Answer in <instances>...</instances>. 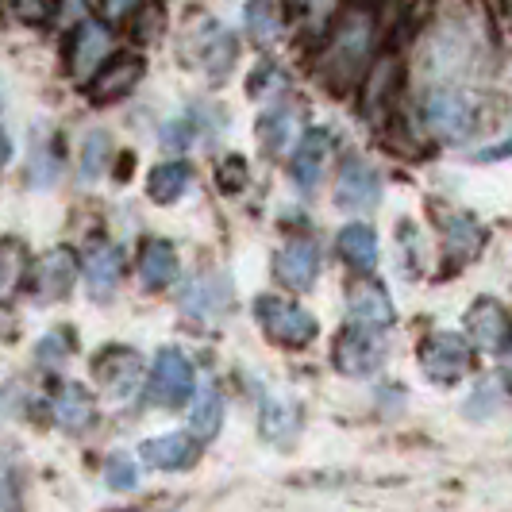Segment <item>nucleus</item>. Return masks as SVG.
Here are the masks:
<instances>
[{"mask_svg": "<svg viewBox=\"0 0 512 512\" xmlns=\"http://www.w3.org/2000/svg\"><path fill=\"white\" fill-rule=\"evenodd\" d=\"M401 251H405V274L420 278V235L412 231V224H401Z\"/></svg>", "mask_w": 512, "mask_h": 512, "instance_id": "38", "label": "nucleus"}, {"mask_svg": "<svg viewBox=\"0 0 512 512\" xmlns=\"http://www.w3.org/2000/svg\"><path fill=\"white\" fill-rule=\"evenodd\" d=\"M385 355H389V347H385L382 328H366L355 320H351V328H343L332 351L335 370L347 378H370L374 370H382Z\"/></svg>", "mask_w": 512, "mask_h": 512, "instance_id": "6", "label": "nucleus"}, {"mask_svg": "<svg viewBox=\"0 0 512 512\" xmlns=\"http://www.w3.org/2000/svg\"><path fill=\"white\" fill-rule=\"evenodd\" d=\"M347 316L366 328H393V320H397L393 301H389L385 285L378 282H359L347 289Z\"/></svg>", "mask_w": 512, "mask_h": 512, "instance_id": "18", "label": "nucleus"}, {"mask_svg": "<svg viewBox=\"0 0 512 512\" xmlns=\"http://www.w3.org/2000/svg\"><path fill=\"white\" fill-rule=\"evenodd\" d=\"M466 332L478 351H505L512 343V316L497 297H478L466 308Z\"/></svg>", "mask_w": 512, "mask_h": 512, "instance_id": "13", "label": "nucleus"}, {"mask_svg": "<svg viewBox=\"0 0 512 512\" xmlns=\"http://www.w3.org/2000/svg\"><path fill=\"white\" fill-rule=\"evenodd\" d=\"M474 343L459 332H428L420 339V351H416V362L424 370V378L432 385H459L470 366H474Z\"/></svg>", "mask_w": 512, "mask_h": 512, "instance_id": "4", "label": "nucleus"}, {"mask_svg": "<svg viewBox=\"0 0 512 512\" xmlns=\"http://www.w3.org/2000/svg\"><path fill=\"white\" fill-rule=\"evenodd\" d=\"M70 332H74V328H58V332H51L47 339H39V347H35V359L47 362V366H58V362L66 359V355H70V351L77 347V339Z\"/></svg>", "mask_w": 512, "mask_h": 512, "instance_id": "35", "label": "nucleus"}, {"mask_svg": "<svg viewBox=\"0 0 512 512\" xmlns=\"http://www.w3.org/2000/svg\"><path fill=\"white\" fill-rule=\"evenodd\" d=\"M378 201H382V174L366 158H359V154L343 158L339 178H335V208H343V212H370Z\"/></svg>", "mask_w": 512, "mask_h": 512, "instance_id": "9", "label": "nucleus"}, {"mask_svg": "<svg viewBox=\"0 0 512 512\" xmlns=\"http://www.w3.org/2000/svg\"><path fill=\"white\" fill-rule=\"evenodd\" d=\"M81 258L70 247H54L47 255L31 266V297L39 305H58L74 293L77 278H81Z\"/></svg>", "mask_w": 512, "mask_h": 512, "instance_id": "8", "label": "nucleus"}, {"mask_svg": "<svg viewBox=\"0 0 512 512\" xmlns=\"http://www.w3.org/2000/svg\"><path fill=\"white\" fill-rule=\"evenodd\" d=\"M104 482L112 489H135L139 486V462L131 459L128 451H112L108 459H104Z\"/></svg>", "mask_w": 512, "mask_h": 512, "instance_id": "33", "label": "nucleus"}, {"mask_svg": "<svg viewBox=\"0 0 512 512\" xmlns=\"http://www.w3.org/2000/svg\"><path fill=\"white\" fill-rule=\"evenodd\" d=\"M24 474H20V455L12 447L0 443V505L4 509H20L24 505Z\"/></svg>", "mask_w": 512, "mask_h": 512, "instance_id": "30", "label": "nucleus"}, {"mask_svg": "<svg viewBox=\"0 0 512 512\" xmlns=\"http://www.w3.org/2000/svg\"><path fill=\"white\" fill-rule=\"evenodd\" d=\"M193 393H197L193 362L185 359L178 347H162L154 355L151 378H147V401L154 409H181Z\"/></svg>", "mask_w": 512, "mask_h": 512, "instance_id": "5", "label": "nucleus"}, {"mask_svg": "<svg viewBox=\"0 0 512 512\" xmlns=\"http://www.w3.org/2000/svg\"><path fill=\"white\" fill-rule=\"evenodd\" d=\"M255 320L266 332V339L285 347V351H301L320 332V324L308 308H301L297 301H285V297H274V293H262L255 301Z\"/></svg>", "mask_w": 512, "mask_h": 512, "instance_id": "3", "label": "nucleus"}, {"mask_svg": "<svg viewBox=\"0 0 512 512\" xmlns=\"http://www.w3.org/2000/svg\"><path fill=\"white\" fill-rule=\"evenodd\" d=\"M0 116H4V101H0ZM4 154H8V139H4V131H0V162H4Z\"/></svg>", "mask_w": 512, "mask_h": 512, "instance_id": "46", "label": "nucleus"}, {"mask_svg": "<svg viewBox=\"0 0 512 512\" xmlns=\"http://www.w3.org/2000/svg\"><path fill=\"white\" fill-rule=\"evenodd\" d=\"M135 8H143V0H104V16L108 20H124Z\"/></svg>", "mask_w": 512, "mask_h": 512, "instance_id": "42", "label": "nucleus"}, {"mask_svg": "<svg viewBox=\"0 0 512 512\" xmlns=\"http://www.w3.org/2000/svg\"><path fill=\"white\" fill-rule=\"evenodd\" d=\"M231 308V278L228 274H205L181 293V312L193 320H212Z\"/></svg>", "mask_w": 512, "mask_h": 512, "instance_id": "17", "label": "nucleus"}, {"mask_svg": "<svg viewBox=\"0 0 512 512\" xmlns=\"http://www.w3.org/2000/svg\"><path fill=\"white\" fill-rule=\"evenodd\" d=\"M258 420H262V436L270 443H293L301 432V405L293 397H282V393H266Z\"/></svg>", "mask_w": 512, "mask_h": 512, "instance_id": "21", "label": "nucleus"}, {"mask_svg": "<svg viewBox=\"0 0 512 512\" xmlns=\"http://www.w3.org/2000/svg\"><path fill=\"white\" fill-rule=\"evenodd\" d=\"M339 255L355 274L370 278L378 270V231L370 224H347L339 231Z\"/></svg>", "mask_w": 512, "mask_h": 512, "instance_id": "23", "label": "nucleus"}, {"mask_svg": "<svg viewBox=\"0 0 512 512\" xmlns=\"http://www.w3.org/2000/svg\"><path fill=\"white\" fill-rule=\"evenodd\" d=\"M24 270H27L24 243H16V239H0V297L12 293V289L20 285Z\"/></svg>", "mask_w": 512, "mask_h": 512, "instance_id": "32", "label": "nucleus"}, {"mask_svg": "<svg viewBox=\"0 0 512 512\" xmlns=\"http://www.w3.org/2000/svg\"><path fill=\"white\" fill-rule=\"evenodd\" d=\"M489 231L478 216L470 212H451L443 224V270L447 274H462V266H470L474 258L486 251Z\"/></svg>", "mask_w": 512, "mask_h": 512, "instance_id": "11", "label": "nucleus"}, {"mask_svg": "<svg viewBox=\"0 0 512 512\" xmlns=\"http://www.w3.org/2000/svg\"><path fill=\"white\" fill-rule=\"evenodd\" d=\"M178 251H174V243H166V239H147L143 243V251H139V282L147 285V289H166V285L178 282Z\"/></svg>", "mask_w": 512, "mask_h": 512, "instance_id": "22", "label": "nucleus"}, {"mask_svg": "<svg viewBox=\"0 0 512 512\" xmlns=\"http://www.w3.org/2000/svg\"><path fill=\"white\" fill-rule=\"evenodd\" d=\"M505 389L512 393V343L505 347Z\"/></svg>", "mask_w": 512, "mask_h": 512, "instance_id": "44", "label": "nucleus"}, {"mask_svg": "<svg viewBox=\"0 0 512 512\" xmlns=\"http://www.w3.org/2000/svg\"><path fill=\"white\" fill-rule=\"evenodd\" d=\"M189 181H193V166L189 162H162V166H154L151 178H147V197H151L154 205H174L181 193L189 189Z\"/></svg>", "mask_w": 512, "mask_h": 512, "instance_id": "27", "label": "nucleus"}, {"mask_svg": "<svg viewBox=\"0 0 512 512\" xmlns=\"http://www.w3.org/2000/svg\"><path fill=\"white\" fill-rule=\"evenodd\" d=\"M108 158H112V139L108 131H89L85 135V147H81V178L93 181L108 170Z\"/></svg>", "mask_w": 512, "mask_h": 512, "instance_id": "31", "label": "nucleus"}, {"mask_svg": "<svg viewBox=\"0 0 512 512\" xmlns=\"http://www.w3.org/2000/svg\"><path fill=\"white\" fill-rule=\"evenodd\" d=\"M62 174V154L51 139H39L35 135V147H31V185L35 189H51Z\"/></svg>", "mask_w": 512, "mask_h": 512, "instance_id": "29", "label": "nucleus"}, {"mask_svg": "<svg viewBox=\"0 0 512 512\" xmlns=\"http://www.w3.org/2000/svg\"><path fill=\"white\" fill-rule=\"evenodd\" d=\"M424 128L432 131L443 143H466L482 128V104L474 93L455 89V85H436L428 89V97L420 104Z\"/></svg>", "mask_w": 512, "mask_h": 512, "instance_id": "2", "label": "nucleus"}, {"mask_svg": "<svg viewBox=\"0 0 512 512\" xmlns=\"http://www.w3.org/2000/svg\"><path fill=\"white\" fill-rule=\"evenodd\" d=\"M293 131H297V108L293 104H270L255 124L258 143L270 154H285L293 147Z\"/></svg>", "mask_w": 512, "mask_h": 512, "instance_id": "24", "label": "nucleus"}, {"mask_svg": "<svg viewBox=\"0 0 512 512\" xmlns=\"http://www.w3.org/2000/svg\"><path fill=\"white\" fill-rule=\"evenodd\" d=\"M497 405H501V393H497V385H493V382H478V385H474V397L462 405V412H466L470 420H486V416H493V412H497Z\"/></svg>", "mask_w": 512, "mask_h": 512, "instance_id": "36", "label": "nucleus"}, {"mask_svg": "<svg viewBox=\"0 0 512 512\" xmlns=\"http://www.w3.org/2000/svg\"><path fill=\"white\" fill-rule=\"evenodd\" d=\"M185 43H189V51H193V62H197L212 81H224V77L231 74V66H235V58H239L235 35H231L224 24L208 20V16L185 31Z\"/></svg>", "mask_w": 512, "mask_h": 512, "instance_id": "7", "label": "nucleus"}, {"mask_svg": "<svg viewBox=\"0 0 512 512\" xmlns=\"http://www.w3.org/2000/svg\"><path fill=\"white\" fill-rule=\"evenodd\" d=\"M139 459L147 462L151 470H189L197 462V436H185V432H170V436L147 439L139 447Z\"/></svg>", "mask_w": 512, "mask_h": 512, "instance_id": "19", "label": "nucleus"}, {"mask_svg": "<svg viewBox=\"0 0 512 512\" xmlns=\"http://www.w3.org/2000/svg\"><path fill=\"white\" fill-rule=\"evenodd\" d=\"M274 278L293 293L312 289L320 278V243L316 239H289L274 255Z\"/></svg>", "mask_w": 512, "mask_h": 512, "instance_id": "16", "label": "nucleus"}, {"mask_svg": "<svg viewBox=\"0 0 512 512\" xmlns=\"http://www.w3.org/2000/svg\"><path fill=\"white\" fill-rule=\"evenodd\" d=\"M378 39V0H351L347 12L328 31V43L316 62V77L332 97H347L362 81Z\"/></svg>", "mask_w": 512, "mask_h": 512, "instance_id": "1", "label": "nucleus"}, {"mask_svg": "<svg viewBox=\"0 0 512 512\" xmlns=\"http://www.w3.org/2000/svg\"><path fill=\"white\" fill-rule=\"evenodd\" d=\"M81 270H85L89 293H93L97 301H108V297L116 293L120 278H124V255H120V247H112V243H97V247L85 255Z\"/></svg>", "mask_w": 512, "mask_h": 512, "instance_id": "20", "label": "nucleus"}, {"mask_svg": "<svg viewBox=\"0 0 512 512\" xmlns=\"http://www.w3.org/2000/svg\"><path fill=\"white\" fill-rule=\"evenodd\" d=\"M328 154H332V131L328 128H308L297 147L289 154V174L293 185L301 193H316V185L324 178V166H328Z\"/></svg>", "mask_w": 512, "mask_h": 512, "instance_id": "15", "label": "nucleus"}, {"mask_svg": "<svg viewBox=\"0 0 512 512\" xmlns=\"http://www.w3.org/2000/svg\"><path fill=\"white\" fill-rule=\"evenodd\" d=\"M62 0H16V12L24 16L27 24H47L54 12H58Z\"/></svg>", "mask_w": 512, "mask_h": 512, "instance_id": "40", "label": "nucleus"}, {"mask_svg": "<svg viewBox=\"0 0 512 512\" xmlns=\"http://www.w3.org/2000/svg\"><path fill=\"white\" fill-rule=\"evenodd\" d=\"M147 74V62L139 54H112L101 70L89 81V101L93 104H116L135 93V85Z\"/></svg>", "mask_w": 512, "mask_h": 512, "instance_id": "12", "label": "nucleus"}, {"mask_svg": "<svg viewBox=\"0 0 512 512\" xmlns=\"http://www.w3.org/2000/svg\"><path fill=\"white\" fill-rule=\"evenodd\" d=\"M220 424H224V393H220V385L216 382H205L197 393H193L189 432L201 439V443H208V439H216Z\"/></svg>", "mask_w": 512, "mask_h": 512, "instance_id": "26", "label": "nucleus"}, {"mask_svg": "<svg viewBox=\"0 0 512 512\" xmlns=\"http://www.w3.org/2000/svg\"><path fill=\"white\" fill-rule=\"evenodd\" d=\"M282 85V70L266 58V62H258V70L251 74V85H247V93L251 97H262V93H270V89H278Z\"/></svg>", "mask_w": 512, "mask_h": 512, "instance_id": "37", "label": "nucleus"}, {"mask_svg": "<svg viewBox=\"0 0 512 512\" xmlns=\"http://www.w3.org/2000/svg\"><path fill=\"white\" fill-rule=\"evenodd\" d=\"M108 58H112V31L101 20H81L66 43V70L77 81H93Z\"/></svg>", "mask_w": 512, "mask_h": 512, "instance_id": "10", "label": "nucleus"}, {"mask_svg": "<svg viewBox=\"0 0 512 512\" xmlns=\"http://www.w3.org/2000/svg\"><path fill=\"white\" fill-rule=\"evenodd\" d=\"M293 4H297V8H305V12H312V8H324L328 0H293Z\"/></svg>", "mask_w": 512, "mask_h": 512, "instance_id": "45", "label": "nucleus"}, {"mask_svg": "<svg viewBox=\"0 0 512 512\" xmlns=\"http://www.w3.org/2000/svg\"><path fill=\"white\" fill-rule=\"evenodd\" d=\"M193 135H197L193 120H170V124L162 128V143H166L170 151H185V147L193 143Z\"/></svg>", "mask_w": 512, "mask_h": 512, "instance_id": "39", "label": "nucleus"}, {"mask_svg": "<svg viewBox=\"0 0 512 512\" xmlns=\"http://www.w3.org/2000/svg\"><path fill=\"white\" fill-rule=\"evenodd\" d=\"M54 420L66 428V432H85V428H93V420H97V401H93V393H85L81 385H62L58 389V397H54Z\"/></svg>", "mask_w": 512, "mask_h": 512, "instance_id": "25", "label": "nucleus"}, {"mask_svg": "<svg viewBox=\"0 0 512 512\" xmlns=\"http://www.w3.org/2000/svg\"><path fill=\"white\" fill-rule=\"evenodd\" d=\"M243 24L251 31L258 47H270L278 35H282V12H278V0H247L243 8Z\"/></svg>", "mask_w": 512, "mask_h": 512, "instance_id": "28", "label": "nucleus"}, {"mask_svg": "<svg viewBox=\"0 0 512 512\" xmlns=\"http://www.w3.org/2000/svg\"><path fill=\"white\" fill-rule=\"evenodd\" d=\"M131 166H135V154H120V166H116V181H128L124 174H128Z\"/></svg>", "mask_w": 512, "mask_h": 512, "instance_id": "43", "label": "nucleus"}, {"mask_svg": "<svg viewBox=\"0 0 512 512\" xmlns=\"http://www.w3.org/2000/svg\"><path fill=\"white\" fill-rule=\"evenodd\" d=\"M143 378V359H139V351H131V347H104L97 362H93V382L101 393L108 397H116V401H124L128 393H135V385Z\"/></svg>", "mask_w": 512, "mask_h": 512, "instance_id": "14", "label": "nucleus"}, {"mask_svg": "<svg viewBox=\"0 0 512 512\" xmlns=\"http://www.w3.org/2000/svg\"><path fill=\"white\" fill-rule=\"evenodd\" d=\"M470 158H474V162H501V158H512V135L501 139V143H489L482 151H474Z\"/></svg>", "mask_w": 512, "mask_h": 512, "instance_id": "41", "label": "nucleus"}, {"mask_svg": "<svg viewBox=\"0 0 512 512\" xmlns=\"http://www.w3.org/2000/svg\"><path fill=\"white\" fill-rule=\"evenodd\" d=\"M247 158H239V154H228L220 166H216V185H220V193H228V197H235V193H243L247 189Z\"/></svg>", "mask_w": 512, "mask_h": 512, "instance_id": "34", "label": "nucleus"}]
</instances>
